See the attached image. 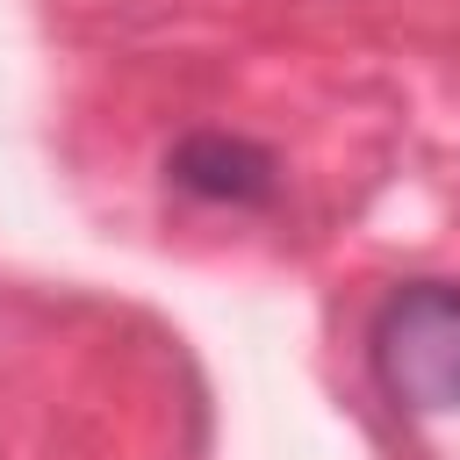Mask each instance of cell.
<instances>
[{
    "instance_id": "1",
    "label": "cell",
    "mask_w": 460,
    "mask_h": 460,
    "mask_svg": "<svg viewBox=\"0 0 460 460\" xmlns=\"http://www.w3.org/2000/svg\"><path fill=\"white\" fill-rule=\"evenodd\" d=\"M367 359L395 410H460V280H402L367 323Z\"/></svg>"
},
{
    "instance_id": "2",
    "label": "cell",
    "mask_w": 460,
    "mask_h": 460,
    "mask_svg": "<svg viewBox=\"0 0 460 460\" xmlns=\"http://www.w3.org/2000/svg\"><path fill=\"white\" fill-rule=\"evenodd\" d=\"M165 180L194 201H216V208H266L280 194V158L252 137H230V129H187L165 151Z\"/></svg>"
}]
</instances>
